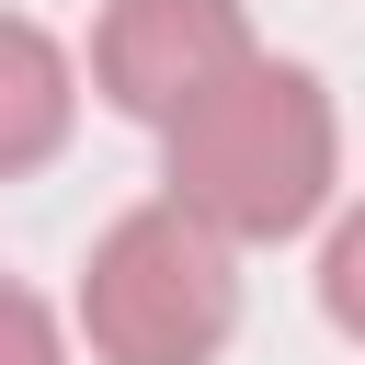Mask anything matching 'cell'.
Masks as SVG:
<instances>
[{
    "label": "cell",
    "instance_id": "3957f363",
    "mask_svg": "<svg viewBox=\"0 0 365 365\" xmlns=\"http://www.w3.org/2000/svg\"><path fill=\"white\" fill-rule=\"evenodd\" d=\"M251 57H262V46H251L240 0H103V23H91V80H103V103L137 114V125H160V137H171L194 103H217Z\"/></svg>",
    "mask_w": 365,
    "mask_h": 365
},
{
    "label": "cell",
    "instance_id": "8992f818",
    "mask_svg": "<svg viewBox=\"0 0 365 365\" xmlns=\"http://www.w3.org/2000/svg\"><path fill=\"white\" fill-rule=\"evenodd\" d=\"M11 365H57V319H46V297H34V285L11 297Z\"/></svg>",
    "mask_w": 365,
    "mask_h": 365
},
{
    "label": "cell",
    "instance_id": "6da1fadb",
    "mask_svg": "<svg viewBox=\"0 0 365 365\" xmlns=\"http://www.w3.org/2000/svg\"><path fill=\"white\" fill-rule=\"evenodd\" d=\"M331 171H342V125H331V91L297 68V57H251L217 103H194L171 125V205L205 217L228 251L240 240H297L319 205H331Z\"/></svg>",
    "mask_w": 365,
    "mask_h": 365
},
{
    "label": "cell",
    "instance_id": "7a4b0ae2",
    "mask_svg": "<svg viewBox=\"0 0 365 365\" xmlns=\"http://www.w3.org/2000/svg\"><path fill=\"white\" fill-rule=\"evenodd\" d=\"M80 331H91L103 365H217L228 331H240L228 240L205 217H182L171 194L125 205L80 262Z\"/></svg>",
    "mask_w": 365,
    "mask_h": 365
},
{
    "label": "cell",
    "instance_id": "5b68a950",
    "mask_svg": "<svg viewBox=\"0 0 365 365\" xmlns=\"http://www.w3.org/2000/svg\"><path fill=\"white\" fill-rule=\"evenodd\" d=\"M319 308L342 342H365V205L331 217V240H319Z\"/></svg>",
    "mask_w": 365,
    "mask_h": 365
},
{
    "label": "cell",
    "instance_id": "277c9868",
    "mask_svg": "<svg viewBox=\"0 0 365 365\" xmlns=\"http://www.w3.org/2000/svg\"><path fill=\"white\" fill-rule=\"evenodd\" d=\"M68 137V57L46 23H0V171H46Z\"/></svg>",
    "mask_w": 365,
    "mask_h": 365
}]
</instances>
